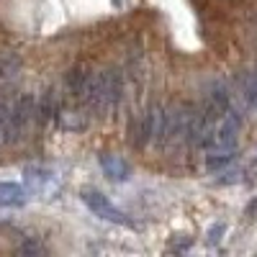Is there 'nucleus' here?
<instances>
[{"label":"nucleus","mask_w":257,"mask_h":257,"mask_svg":"<svg viewBox=\"0 0 257 257\" xmlns=\"http://www.w3.org/2000/svg\"><path fill=\"white\" fill-rule=\"evenodd\" d=\"M6 118H8V103L0 100V144H6Z\"/></svg>","instance_id":"obj_8"},{"label":"nucleus","mask_w":257,"mask_h":257,"mask_svg":"<svg viewBox=\"0 0 257 257\" xmlns=\"http://www.w3.org/2000/svg\"><path fill=\"white\" fill-rule=\"evenodd\" d=\"M121 100V72L116 70H100V72H88V80L82 85L80 103L88 111L105 116L111 113Z\"/></svg>","instance_id":"obj_1"},{"label":"nucleus","mask_w":257,"mask_h":257,"mask_svg":"<svg viewBox=\"0 0 257 257\" xmlns=\"http://www.w3.org/2000/svg\"><path fill=\"white\" fill-rule=\"evenodd\" d=\"M82 203L88 206L95 216H100V219H105V221L128 224L126 213H123L121 208H116V206L108 201V196H103V193H98V190H85V193H82Z\"/></svg>","instance_id":"obj_3"},{"label":"nucleus","mask_w":257,"mask_h":257,"mask_svg":"<svg viewBox=\"0 0 257 257\" xmlns=\"http://www.w3.org/2000/svg\"><path fill=\"white\" fill-rule=\"evenodd\" d=\"M234 155L237 152H208L206 155V165H208V170H219V167L229 165L234 160Z\"/></svg>","instance_id":"obj_6"},{"label":"nucleus","mask_w":257,"mask_h":257,"mask_svg":"<svg viewBox=\"0 0 257 257\" xmlns=\"http://www.w3.org/2000/svg\"><path fill=\"white\" fill-rule=\"evenodd\" d=\"M29 201V193L24 185L18 183H0V206H8V208H18Z\"/></svg>","instance_id":"obj_5"},{"label":"nucleus","mask_w":257,"mask_h":257,"mask_svg":"<svg viewBox=\"0 0 257 257\" xmlns=\"http://www.w3.org/2000/svg\"><path fill=\"white\" fill-rule=\"evenodd\" d=\"M100 167H103V173L108 175V180H113V183H123V180H128V175H132V165L118 155H103Z\"/></svg>","instance_id":"obj_4"},{"label":"nucleus","mask_w":257,"mask_h":257,"mask_svg":"<svg viewBox=\"0 0 257 257\" xmlns=\"http://www.w3.org/2000/svg\"><path fill=\"white\" fill-rule=\"evenodd\" d=\"M21 252H44V247H39V244H24V247H21Z\"/></svg>","instance_id":"obj_9"},{"label":"nucleus","mask_w":257,"mask_h":257,"mask_svg":"<svg viewBox=\"0 0 257 257\" xmlns=\"http://www.w3.org/2000/svg\"><path fill=\"white\" fill-rule=\"evenodd\" d=\"M244 98L257 108V72H249L244 77Z\"/></svg>","instance_id":"obj_7"},{"label":"nucleus","mask_w":257,"mask_h":257,"mask_svg":"<svg viewBox=\"0 0 257 257\" xmlns=\"http://www.w3.org/2000/svg\"><path fill=\"white\" fill-rule=\"evenodd\" d=\"M36 118V103L31 95H18L8 103V118H6V142H18L26 134V128Z\"/></svg>","instance_id":"obj_2"}]
</instances>
